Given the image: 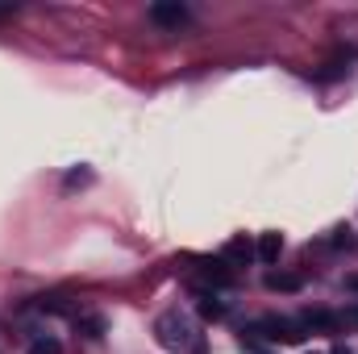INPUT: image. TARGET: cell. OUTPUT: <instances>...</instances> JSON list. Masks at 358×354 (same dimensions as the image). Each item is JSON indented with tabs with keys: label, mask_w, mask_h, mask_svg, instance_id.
<instances>
[{
	"label": "cell",
	"mask_w": 358,
	"mask_h": 354,
	"mask_svg": "<svg viewBox=\"0 0 358 354\" xmlns=\"http://www.w3.org/2000/svg\"><path fill=\"white\" fill-rule=\"evenodd\" d=\"M155 334H159V346H163V351H183V346L192 342L187 321H183L179 313H163V317L155 321Z\"/></svg>",
	"instance_id": "1"
},
{
	"label": "cell",
	"mask_w": 358,
	"mask_h": 354,
	"mask_svg": "<svg viewBox=\"0 0 358 354\" xmlns=\"http://www.w3.org/2000/svg\"><path fill=\"white\" fill-rule=\"evenodd\" d=\"M150 21L163 25V29H179V25L192 21V13H187V4H179V0H155V4H150Z\"/></svg>",
	"instance_id": "2"
},
{
	"label": "cell",
	"mask_w": 358,
	"mask_h": 354,
	"mask_svg": "<svg viewBox=\"0 0 358 354\" xmlns=\"http://www.w3.org/2000/svg\"><path fill=\"white\" fill-rule=\"evenodd\" d=\"M255 334H263V338H271V342H300V338H304L300 325H292L287 317H267V321H259Z\"/></svg>",
	"instance_id": "3"
},
{
	"label": "cell",
	"mask_w": 358,
	"mask_h": 354,
	"mask_svg": "<svg viewBox=\"0 0 358 354\" xmlns=\"http://www.w3.org/2000/svg\"><path fill=\"white\" fill-rule=\"evenodd\" d=\"M279 250H283V238H279V234H263L255 255H259L263 263H275V259H279Z\"/></svg>",
	"instance_id": "4"
},
{
	"label": "cell",
	"mask_w": 358,
	"mask_h": 354,
	"mask_svg": "<svg viewBox=\"0 0 358 354\" xmlns=\"http://www.w3.org/2000/svg\"><path fill=\"white\" fill-rule=\"evenodd\" d=\"M267 288H271V292H296V288H300V275H283V271H271V275H267Z\"/></svg>",
	"instance_id": "5"
},
{
	"label": "cell",
	"mask_w": 358,
	"mask_h": 354,
	"mask_svg": "<svg viewBox=\"0 0 358 354\" xmlns=\"http://www.w3.org/2000/svg\"><path fill=\"white\" fill-rule=\"evenodd\" d=\"M304 325H308V330H329V334H334V330H338V317H334V313H308Z\"/></svg>",
	"instance_id": "6"
},
{
	"label": "cell",
	"mask_w": 358,
	"mask_h": 354,
	"mask_svg": "<svg viewBox=\"0 0 358 354\" xmlns=\"http://www.w3.org/2000/svg\"><path fill=\"white\" fill-rule=\"evenodd\" d=\"M225 259H255V246H250L246 238H234V242L225 246Z\"/></svg>",
	"instance_id": "7"
},
{
	"label": "cell",
	"mask_w": 358,
	"mask_h": 354,
	"mask_svg": "<svg viewBox=\"0 0 358 354\" xmlns=\"http://www.w3.org/2000/svg\"><path fill=\"white\" fill-rule=\"evenodd\" d=\"M29 354H63V346H59V338L42 334V338H34V346H29Z\"/></svg>",
	"instance_id": "8"
},
{
	"label": "cell",
	"mask_w": 358,
	"mask_h": 354,
	"mask_svg": "<svg viewBox=\"0 0 358 354\" xmlns=\"http://www.w3.org/2000/svg\"><path fill=\"white\" fill-rule=\"evenodd\" d=\"M200 313H204V317H221V313H225V304H217L213 296H204V300H200Z\"/></svg>",
	"instance_id": "9"
},
{
	"label": "cell",
	"mask_w": 358,
	"mask_h": 354,
	"mask_svg": "<svg viewBox=\"0 0 358 354\" xmlns=\"http://www.w3.org/2000/svg\"><path fill=\"white\" fill-rule=\"evenodd\" d=\"M334 354H355V351H346V346H334Z\"/></svg>",
	"instance_id": "10"
}]
</instances>
